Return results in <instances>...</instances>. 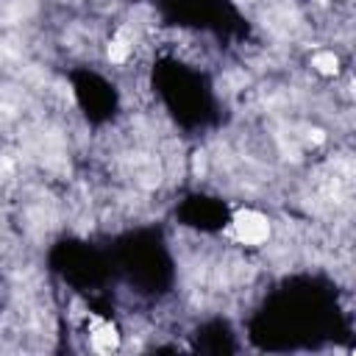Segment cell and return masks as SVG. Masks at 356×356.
<instances>
[{"mask_svg": "<svg viewBox=\"0 0 356 356\" xmlns=\"http://www.w3.org/2000/svg\"><path fill=\"white\" fill-rule=\"evenodd\" d=\"M234 239L242 245H261L270 239V220L256 209H239L234 214Z\"/></svg>", "mask_w": 356, "mask_h": 356, "instance_id": "obj_1", "label": "cell"}, {"mask_svg": "<svg viewBox=\"0 0 356 356\" xmlns=\"http://www.w3.org/2000/svg\"><path fill=\"white\" fill-rule=\"evenodd\" d=\"M89 334H92V348L95 350H114L117 342H120V334L106 320H95L92 328H89Z\"/></svg>", "mask_w": 356, "mask_h": 356, "instance_id": "obj_2", "label": "cell"}, {"mask_svg": "<svg viewBox=\"0 0 356 356\" xmlns=\"http://www.w3.org/2000/svg\"><path fill=\"white\" fill-rule=\"evenodd\" d=\"M312 67H314L317 72H323V75H337L339 58H337L331 50H320V53H314V58H312Z\"/></svg>", "mask_w": 356, "mask_h": 356, "instance_id": "obj_3", "label": "cell"}]
</instances>
